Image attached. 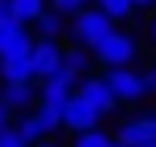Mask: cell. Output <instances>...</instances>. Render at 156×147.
Wrapping results in <instances>:
<instances>
[{"label": "cell", "instance_id": "cell-21", "mask_svg": "<svg viewBox=\"0 0 156 147\" xmlns=\"http://www.w3.org/2000/svg\"><path fill=\"white\" fill-rule=\"evenodd\" d=\"M12 21V12H8V0H0V25H8Z\"/></svg>", "mask_w": 156, "mask_h": 147}, {"label": "cell", "instance_id": "cell-9", "mask_svg": "<svg viewBox=\"0 0 156 147\" xmlns=\"http://www.w3.org/2000/svg\"><path fill=\"white\" fill-rule=\"evenodd\" d=\"M99 119H103V115H99V110H90L82 98H78V94L70 98V106L62 110V127H70L74 135H82V131H94V127H99Z\"/></svg>", "mask_w": 156, "mask_h": 147}, {"label": "cell", "instance_id": "cell-10", "mask_svg": "<svg viewBox=\"0 0 156 147\" xmlns=\"http://www.w3.org/2000/svg\"><path fill=\"white\" fill-rule=\"evenodd\" d=\"M0 102H4L8 110H21V115H29L33 106H37V86H0Z\"/></svg>", "mask_w": 156, "mask_h": 147}, {"label": "cell", "instance_id": "cell-17", "mask_svg": "<svg viewBox=\"0 0 156 147\" xmlns=\"http://www.w3.org/2000/svg\"><path fill=\"white\" fill-rule=\"evenodd\" d=\"M99 8L111 16V25H115V21H127V16L136 12V8H132V0H99Z\"/></svg>", "mask_w": 156, "mask_h": 147}, {"label": "cell", "instance_id": "cell-24", "mask_svg": "<svg viewBox=\"0 0 156 147\" xmlns=\"http://www.w3.org/2000/svg\"><path fill=\"white\" fill-rule=\"evenodd\" d=\"M37 147H62V143H49V139H45V143H37Z\"/></svg>", "mask_w": 156, "mask_h": 147}, {"label": "cell", "instance_id": "cell-15", "mask_svg": "<svg viewBox=\"0 0 156 147\" xmlns=\"http://www.w3.org/2000/svg\"><path fill=\"white\" fill-rule=\"evenodd\" d=\"M70 147H115V135H107L103 127H94V131H82V135H74Z\"/></svg>", "mask_w": 156, "mask_h": 147}, {"label": "cell", "instance_id": "cell-5", "mask_svg": "<svg viewBox=\"0 0 156 147\" xmlns=\"http://www.w3.org/2000/svg\"><path fill=\"white\" fill-rule=\"evenodd\" d=\"M103 82L111 86L115 102H140L144 98V74L140 70H107Z\"/></svg>", "mask_w": 156, "mask_h": 147}, {"label": "cell", "instance_id": "cell-4", "mask_svg": "<svg viewBox=\"0 0 156 147\" xmlns=\"http://www.w3.org/2000/svg\"><path fill=\"white\" fill-rule=\"evenodd\" d=\"M74 90H78V82H74L66 70H58L54 78H45V82L37 86V106L66 110V106H70V98H74Z\"/></svg>", "mask_w": 156, "mask_h": 147}, {"label": "cell", "instance_id": "cell-23", "mask_svg": "<svg viewBox=\"0 0 156 147\" xmlns=\"http://www.w3.org/2000/svg\"><path fill=\"white\" fill-rule=\"evenodd\" d=\"M148 41L156 45V16H152V25H148Z\"/></svg>", "mask_w": 156, "mask_h": 147}, {"label": "cell", "instance_id": "cell-19", "mask_svg": "<svg viewBox=\"0 0 156 147\" xmlns=\"http://www.w3.org/2000/svg\"><path fill=\"white\" fill-rule=\"evenodd\" d=\"M140 74H144V94H156V65H148Z\"/></svg>", "mask_w": 156, "mask_h": 147}, {"label": "cell", "instance_id": "cell-22", "mask_svg": "<svg viewBox=\"0 0 156 147\" xmlns=\"http://www.w3.org/2000/svg\"><path fill=\"white\" fill-rule=\"evenodd\" d=\"M156 0H132V8H152Z\"/></svg>", "mask_w": 156, "mask_h": 147}, {"label": "cell", "instance_id": "cell-26", "mask_svg": "<svg viewBox=\"0 0 156 147\" xmlns=\"http://www.w3.org/2000/svg\"><path fill=\"white\" fill-rule=\"evenodd\" d=\"M94 4H99V0H94Z\"/></svg>", "mask_w": 156, "mask_h": 147}, {"label": "cell", "instance_id": "cell-3", "mask_svg": "<svg viewBox=\"0 0 156 147\" xmlns=\"http://www.w3.org/2000/svg\"><path fill=\"white\" fill-rule=\"evenodd\" d=\"M62 127V110H49V106H33L29 115H21V123H16V131L25 135V143L29 147H37V143H45L49 135Z\"/></svg>", "mask_w": 156, "mask_h": 147}, {"label": "cell", "instance_id": "cell-12", "mask_svg": "<svg viewBox=\"0 0 156 147\" xmlns=\"http://www.w3.org/2000/svg\"><path fill=\"white\" fill-rule=\"evenodd\" d=\"M8 12H12V21L16 25H37L41 16L49 12V0H8Z\"/></svg>", "mask_w": 156, "mask_h": 147}, {"label": "cell", "instance_id": "cell-11", "mask_svg": "<svg viewBox=\"0 0 156 147\" xmlns=\"http://www.w3.org/2000/svg\"><path fill=\"white\" fill-rule=\"evenodd\" d=\"M90 57L94 53H86V49H78V45H62V70L74 78V82H82V78H90Z\"/></svg>", "mask_w": 156, "mask_h": 147}, {"label": "cell", "instance_id": "cell-2", "mask_svg": "<svg viewBox=\"0 0 156 147\" xmlns=\"http://www.w3.org/2000/svg\"><path fill=\"white\" fill-rule=\"evenodd\" d=\"M94 57H99L107 70H136V57H140V41L132 37V33H111L107 41H103L99 49H94Z\"/></svg>", "mask_w": 156, "mask_h": 147}, {"label": "cell", "instance_id": "cell-14", "mask_svg": "<svg viewBox=\"0 0 156 147\" xmlns=\"http://www.w3.org/2000/svg\"><path fill=\"white\" fill-rule=\"evenodd\" d=\"M33 29H37V41H62V33H66V21H62L58 12H45L37 25H33Z\"/></svg>", "mask_w": 156, "mask_h": 147}, {"label": "cell", "instance_id": "cell-6", "mask_svg": "<svg viewBox=\"0 0 156 147\" xmlns=\"http://www.w3.org/2000/svg\"><path fill=\"white\" fill-rule=\"evenodd\" d=\"M33 41H37V37H33L25 25H16V21L0 25V62H12V57H29Z\"/></svg>", "mask_w": 156, "mask_h": 147}, {"label": "cell", "instance_id": "cell-1", "mask_svg": "<svg viewBox=\"0 0 156 147\" xmlns=\"http://www.w3.org/2000/svg\"><path fill=\"white\" fill-rule=\"evenodd\" d=\"M111 33H115V25H111V16L103 12L99 4L86 8V12H78L74 21H70V37H74V45L86 49V53H94V49H99Z\"/></svg>", "mask_w": 156, "mask_h": 147}, {"label": "cell", "instance_id": "cell-7", "mask_svg": "<svg viewBox=\"0 0 156 147\" xmlns=\"http://www.w3.org/2000/svg\"><path fill=\"white\" fill-rule=\"evenodd\" d=\"M29 62H33V78H54L62 70V41H33L29 49Z\"/></svg>", "mask_w": 156, "mask_h": 147}, {"label": "cell", "instance_id": "cell-8", "mask_svg": "<svg viewBox=\"0 0 156 147\" xmlns=\"http://www.w3.org/2000/svg\"><path fill=\"white\" fill-rule=\"evenodd\" d=\"M74 94H78V98H82L90 110H99V115H111V110L119 106V102H115V94H111V86L103 82V74H99V78H82Z\"/></svg>", "mask_w": 156, "mask_h": 147}, {"label": "cell", "instance_id": "cell-18", "mask_svg": "<svg viewBox=\"0 0 156 147\" xmlns=\"http://www.w3.org/2000/svg\"><path fill=\"white\" fill-rule=\"evenodd\" d=\"M0 147H29V143H25V135L16 131V127H8V131L0 135Z\"/></svg>", "mask_w": 156, "mask_h": 147}, {"label": "cell", "instance_id": "cell-25", "mask_svg": "<svg viewBox=\"0 0 156 147\" xmlns=\"http://www.w3.org/2000/svg\"><path fill=\"white\" fill-rule=\"evenodd\" d=\"M115 147H127V143H115Z\"/></svg>", "mask_w": 156, "mask_h": 147}, {"label": "cell", "instance_id": "cell-13", "mask_svg": "<svg viewBox=\"0 0 156 147\" xmlns=\"http://www.w3.org/2000/svg\"><path fill=\"white\" fill-rule=\"evenodd\" d=\"M29 82H33V62L29 57L0 62V86H29Z\"/></svg>", "mask_w": 156, "mask_h": 147}, {"label": "cell", "instance_id": "cell-16", "mask_svg": "<svg viewBox=\"0 0 156 147\" xmlns=\"http://www.w3.org/2000/svg\"><path fill=\"white\" fill-rule=\"evenodd\" d=\"M86 8H90L86 0H49V12H58L62 21H74V16L86 12Z\"/></svg>", "mask_w": 156, "mask_h": 147}, {"label": "cell", "instance_id": "cell-20", "mask_svg": "<svg viewBox=\"0 0 156 147\" xmlns=\"http://www.w3.org/2000/svg\"><path fill=\"white\" fill-rule=\"evenodd\" d=\"M8 119H12V110H8V106H4V102H0V135H4V131H8V127H12V123H8Z\"/></svg>", "mask_w": 156, "mask_h": 147}]
</instances>
